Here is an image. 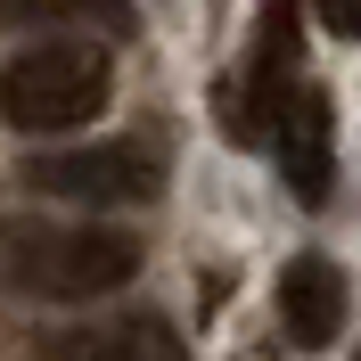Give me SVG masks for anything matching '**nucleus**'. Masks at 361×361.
I'll list each match as a JSON object with an SVG mask.
<instances>
[{
	"instance_id": "1",
	"label": "nucleus",
	"mask_w": 361,
	"mask_h": 361,
	"mask_svg": "<svg viewBox=\"0 0 361 361\" xmlns=\"http://www.w3.org/2000/svg\"><path fill=\"white\" fill-rule=\"evenodd\" d=\"M140 279V238L107 222H0V288L33 304H99Z\"/></svg>"
},
{
	"instance_id": "2",
	"label": "nucleus",
	"mask_w": 361,
	"mask_h": 361,
	"mask_svg": "<svg viewBox=\"0 0 361 361\" xmlns=\"http://www.w3.org/2000/svg\"><path fill=\"white\" fill-rule=\"evenodd\" d=\"M107 49L74 42V33H49V42L17 49L8 66H0V123H17V132L49 140V132H82V123H99V107H107Z\"/></svg>"
},
{
	"instance_id": "3",
	"label": "nucleus",
	"mask_w": 361,
	"mask_h": 361,
	"mask_svg": "<svg viewBox=\"0 0 361 361\" xmlns=\"http://www.w3.org/2000/svg\"><path fill=\"white\" fill-rule=\"evenodd\" d=\"M25 180L66 205H148L164 189V157L148 140H90L58 157H25Z\"/></svg>"
},
{
	"instance_id": "4",
	"label": "nucleus",
	"mask_w": 361,
	"mask_h": 361,
	"mask_svg": "<svg viewBox=\"0 0 361 361\" xmlns=\"http://www.w3.org/2000/svg\"><path fill=\"white\" fill-rule=\"evenodd\" d=\"M271 148H279V173H288L295 205H329L337 189V107L320 82H295L271 115Z\"/></svg>"
},
{
	"instance_id": "5",
	"label": "nucleus",
	"mask_w": 361,
	"mask_h": 361,
	"mask_svg": "<svg viewBox=\"0 0 361 361\" xmlns=\"http://www.w3.org/2000/svg\"><path fill=\"white\" fill-rule=\"evenodd\" d=\"M33 361H189V345H180V329L164 312H107V320L42 337Z\"/></svg>"
},
{
	"instance_id": "6",
	"label": "nucleus",
	"mask_w": 361,
	"mask_h": 361,
	"mask_svg": "<svg viewBox=\"0 0 361 361\" xmlns=\"http://www.w3.org/2000/svg\"><path fill=\"white\" fill-rule=\"evenodd\" d=\"M279 329H288V345H304V353H320V345L345 329V271L329 263V255H295V263L279 271Z\"/></svg>"
},
{
	"instance_id": "7",
	"label": "nucleus",
	"mask_w": 361,
	"mask_h": 361,
	"mask_svg": "<svg viewBox=\"0 0 361 361\" xmlns=\"http://www.w3.org/2000/svg\"><path fill=\"white\" fill-rule=\"evenodd\" d=\"M0 25L8 33H107V42H123L132 0H0Z\"/></svg>"
},
{
	"instance_id": "8",
	"label": "nucleus",
	"mask_w": 361,
	"mask_h": 361,
	"mask_svg": "<svg viewBox=\"0 0 361 361\" xmlns=\"http://www.w3.org/2000/svg\"><path fill=\"white\" fill-rule=\"evenodd\" d=\"M320 33H337V42H361V0H312Z\"/></svg>"
},
{
	"instance_id": "9",
	"label": "nucleus",
	"mask_w": 361,
	"mask_h": 361,
	"mask_svg": "<svg viewBox=\"0 0 361 361\" xmlns=\"http://www.w3.org/2000/svg\"><path fill=\"white\" fill-rule=\"evenodd\" d=\"M353 361H361V353H353Z\"/></svg>"
}]
</instances>
